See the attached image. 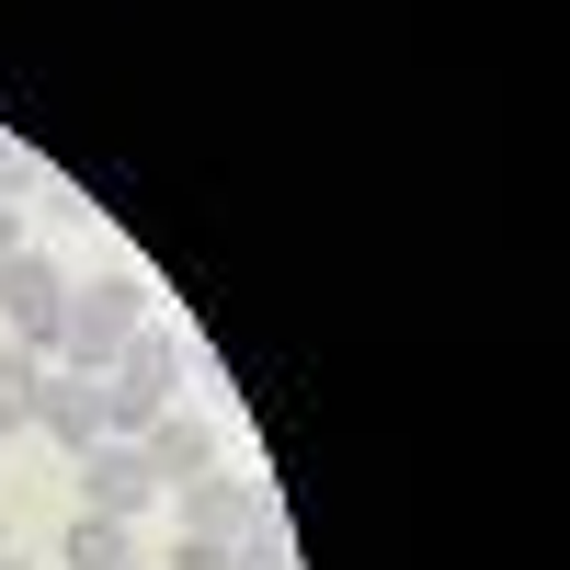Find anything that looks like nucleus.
I'll use <instances>...</instances> for the list:
<instances>
[{"label": "nucleus", "instance_id": "5", "mask_svg": "<svg viewBox=\"0 0 570 570\" xmlns=\"http://www.w3.org/2000/svg\"><path fill=\"white\" fill-rule=\"evenodd\" d=\"M263 480H195V491H183V537H217V548H240L252 525H263Z\"/></svg>", "mask_w": 570, "mask_h": 570}, {"label": "nucleus", "instance_id": "10", "mask_svg": "<svg viewBox=\"0 0 570 570\" xmlns=\"http://www.w3.org/2000/svg\"><path fill=\"white\" fill-rule=\"evenodd\" d=\"M228 570H297V548H285V525H274V513H263L240 548H228Z\"/></svg>", "mask_w": 570, "mask_h": 570}, {"label": "nucleus", "instance_id": "9", "mask_svg": "<svg viewBox=\"0 0 570 570\" xmlns=\"http://www.w3.org/2000/svg\"><path fill=\"white\" fill-rule=\"evenodd\" d=\"M35 389H46V354H35V343H0V434H23V422H35Z\"/></svg>", "mask_w": 570, "mask_h": 570}, {"label": "nucleus", "instance_id": "3", "mask_svg": "<svg viewBox=\"0 0 570 570\" xmlns=\"http://www.w3.org/2000/svg\"><path fill=\"white\" fill-rule=\"evenodd\" d=\"M137 456H149V480H160V491H195V480H217V456H228V445H217V422H206V411H160L149 434H137Z\"/></svg>", "mask_w": 570, "mask_h": 570}, {"label": "nucleus", "instance_id": "13", "mask_svg": "<svg viewBox=\"0 0 570 570\" xmlns=\"http://www.w3.org/2000/svg\"><path fill=\"white\" fill-rule=\"evenodd\" d=\"M12 252H23V206L0 195V263H12Z\"/></svg>", "mask_w": 570, "mask_h": 570}, {"label": "nucleus", "instance_id": "2", "mask_svg": "<svg viewBox=\"0 0 570 570\" xmlns=\"http://www.w3.org/2000/svg\"><path fill=\"white\" fill-rule=\"evenodd\" d=\"M58 308H69V263H46V252L0 263V343H35L58 365Z\"/></svg>", "mask_w": 570, "mask_h": 570}, {"label": "nucleus", "instance_id": "14", "mask_svg": "<svg viewBox=\"0 0 570 570\" xmlns=\"http://www.w3.org/2000/svg\"><path fill=\"white\" fill-rule=\"evenodd\" d=\"M126 570H149V559H126Z\"/></svg>", "mask_w": 570, "mask_h": 570}, {"label": "nucleus", "instance_id": "6", "mask_svg": "<svg viewBox=\"0 0 570 570\" xmlns=\"http://www.w3.org/2000/svg\"><path fill=\"white\" fill-rule=\"evenodd\" d=\"M35 434L46 445H104V400H91V376H69V365H46V389H35Z\"/></svg>", "mask_w": 570, "mask_h": 570}, {"label": "nucleus", "instance_id": "11", "mask_svg": "<svg viewBox=\"0 0 570 570\" xmlns=\"http://www.w3.org/2000/svg\"><path fill=\"white\" fill-rule=\"evenodd\" d=\"M160 570H228V548H217V537H171V559H160Z\"/></svg>", "mask_w": 570, "mask_h": 570}, {"label": "nucleus", "instance_id": "4", "mask_svg": "<svg viewBox=\"0 0 570 570\" xmlns=\"http://www.w3.org/2000/svg\"><path fill=\"white\" fill-rule=\"evenodd\" d=\"M160 502V480H149V456L137 445H80V513H115V525H137V513Z\"/></svg>", "mask_w": 570, "mask_h": 570}, {"label": "nucleus", "instance_id": "12", "mask_svg": "<svg viewBox=\"0 0 570 570\" xmlns=\"http://www.w3.org/2000/svg\"><path fill=\"white\" fill-rule=\"evenodd\" d=\"M0 195H35V149L23 137H0Z\"/></svg>", "mask_w": 570, "mask_h": 570}, {"label": "nucleus", "instance_id": "1", "mask_svg": "<svg viewBox=\"0 0 570 570\" xmlns=\"http://www.w3.org/2000/svg\"><path fill=\"white\" fill-rule=\"evenodd\" d=\"M137 320H149V285H137V274L69 285V308H58V365H69V376H115L126 343H137Z\"/></svg>", "mask_w": 570, "mask_h": 570}, {"label": "nucleus", "instance_id": "7", "mask_svg": "<svg viewBox=\"0 0 570 570\" xmlns=\"http://www.w3.org/2000/svg\"><path fill=\"white\" fill-rule=\"evenodd\" d=\"M126 559H137V525H115V513H69L58 570H126Z\"/></svg>", "mask_w": 570, "mask_h": 570}, {"label": "nucleus", "instance_id": "15", "mask_svg": "<svg viewBox=\"0 0 570 570\" xmlns=\"http://www.w3.org/2000/svg\"><path fill=\"white\" fill-rule=\"evenodd\" d=\"M0 570H23V559H0Z\"/></svg>", "mask_w": 570, "mask_h": 570}, {"label": "nucleus", "instance_id": "8", "mask_svg": "<svg viewBox=\"0 0 570 570\" xmlns=\"http://www.w3.org/2000/svg\"><path fill=\"white\" fill-rule=\"evenodd\" d=\"M126 376H149V389L171 400L183 376H195V343H183V331H160V320H137V343H126Z\"/></svg>", "mask_w": 570, "mask_h": 570}]
</instances>
